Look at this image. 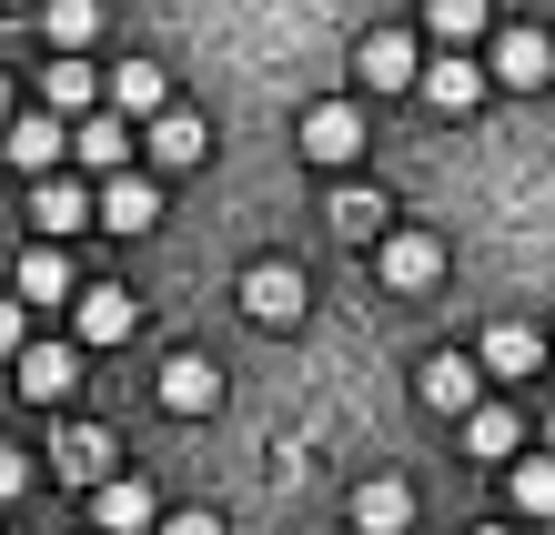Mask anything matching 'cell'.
Here are the masks:
<instances>
[{
	"label": "cell",
	"mask_w": 555,
	"mask_h": 535,
	"mask_svg": "<svg viewBox=\"0 0 555 535\" xmlns=\"http://www.w3.org/2000/svg\"><path fill=\"white\" fill-rule=\"evenodd\" d=\"M475 535H505V525H475Z\"/></svg>",
	"instance_id": "cell-32"
},
{
	"label": "cell",
	"mask_w": 555,
	"mask_h": 535,
	"mask_svg": "<svg viewBox=\"0 0 555 535\" xmlns=\"http://www.w3.org/2000/svg\"><path fill=\"white\" fill-rule=\"evenodd\" d=\"M72 162H91V173H132V122H121V112H81L72 122Z\"/></svg>",
	"instance_id": "cell-18"
},
{
	"label": "cell",
	"mask_w": 555,
	"mask_h": 535,
	"mask_svg": "<svg viewBox=\"0 0 555 535\" xmlns=\"http://www.w3.org/2000/svg\"><path fill=\"white\" fill-rule=\"evenodd\" d=\"M11 374H21V405H72L81 394V344H21Z\"/></svg>",
	"instance_id": "cell-5"
},
{
	"label": "cell",
	"mask_w": 555,
	"mask_h": 535,
	"mask_svg": "<svg viewBox=\"0 0 555 535\" xmlns=\"http://www.w3.org/2000/svg\"><path fill=\"white\" fill-rule=\"evenodd\" d=\"M41 112H61V122L102 112V72H91L81 51H51V61H41Z\"/></svg>",
	"instance_id": "cell-15"
},
{
	"label": "cell",
	"mask_w": 555,
	"mask_h": 535,
	"mask_svg": "<svg viewBox=\"0 0 555 535\" xmlns=\"http://www.w3.org/2000/svg\"><path fill=\"white\" fill-rule=\"evenodd\" d=\"M30 344V304H21V293H0V354H21Z\"/></svg>",
	"instance_id": "cell-28"
},
{
	"label": "cell",
	"mask_w": 555,
	"mask_h": 535,
	"mask_svg": "<svg viewBox=\"0 0 555 535\" xmlns=\"http://www.w3.org/2000/svg\"><path fill=\"white\" fill-rule=\"evenodd\" d=\"M293 152H304L313 173H344V162L364 152V112L353 102H313L304 122H293Z\"/></svg>",
	"instance_id": "cell-2"
},
{
	"label": "cell",
	"mask_w": 555,
	"mask_h": 535,
	"mask_svg": "<svg viewBox=\"0 0 555 535\" xmlns=\"http://www.w3.org/2000/svg\"><path fill=\"white\" fill-rule=\"evenodd\" d=\"M152 535H222V515H212V506H182V515H162Z\"/></svg>",
	"instance_id": "cell-30"
},
{
	"label": "cell",
	"mask_w": 555,
	"mask_h": 535,
	"mask_svg": "<svg viewBox=\"0 0 555 535\" xmlns=\"http://www.w3.org/2000/svg\"><path fill=\"white\" fill-rule=\"evenodd\" d=\"M142 152H152V173H192V162H212V122L172 102V112L142 122Z\"/></svg>",
	"instance_id": "cell-7"
},
{
	"label": "cell",
	"mask_w": 555,
	"mask_h": 535,
	"mask_svg": "<svg viewBox=\"0 0 555 535\" xmlns=\"http://www.w3.org/2000/svg\"><path fill=\"white\" fill-rule=\"evenodd\" d=\"M374 273L395 283V293H424V283L444 273V243H435V232H374Z\"/></svg>",
	"instance_id": "cell-12"
},
{
	"label": "cell",
	"mask_w": 555,
	"mask_h": 535,
	"mask_svg": "<svg viewBox=\"0 0 555 535\" xmlns=\"http://www.w3.org/2000/svg\"><path fill=\"white\" fill-rule=\"evenodd\" d=\"M91 222H102V232H152V222H162V182H152V173H102Z\"/></svg>",
	"instance_id": "cell-9"
},
{
	"label": "cell",
	"mask_w": 555,
	"mask_h": 535,
	"mask_svg": "<svg viewBox=\"0 0 555 535\" xmlns=\"http://www.w3.org/2000/svg\"><path fill=\"white\" fill-rule=\"evenodd\" d=\"M21 495H30V455L0 445V506H21Z\"/></svg>",
	"instance_id": "cell-29"
},
{
	"label": "cell",
	"mask_w": 555,
	"mask_h": 535,
	"mask_svg": "<svg viewBox=\"0 0 555 535\" xmlns=\"http://www.w3.org/2000/svg\"><path fill=\"white\" fill-rule=\"evenodd\" d=\"M414 405H424V415H444V424H465V415L485 405V364H475V354H424Z\"/></svg>",
	"instance_id": "cell-1"
},
{
	"label": "cell",
	"mask_w": 555,
	"mask_h": 535,
	"mask_svg": "<svg viewBox=\"0 0 555 535\" xmlns=\"http://www.w3.org/2000/svg\"><path fill=\"white\" fill-rule=\"evenodd\" d=\"M0 122H11V81H0Z\"/></svg>",
	"instance_id": "cell-31"
},
{
	"label": "cell",
	"mask_w": 555,
	"mask_h": 535,
	"mask_svg": "<svg viewBox=\"0 0 555 535\" xmlns=\"http://www.w3.org/2000/svg\"><path fill=\"white\" fill-rule=\"evenodd\" d=\"M505 495H515V515H555V464H545V455H526V464L505 475Z\"/></svg>",
	"instance_id": "cell-27"
},
{
	"label": "cell",
	"mask_w": 555,
	"mask_h": 535,
	"mask_svg": "<svg viewBox=\"0 0 555 535\" xmlns=\"http://www.w3.org/2000/svg\"><path fill=\"white\" fill-rule=\"evenodd\" d=\"M485 374H495V384H515V374H535V364H545V333L535 323H495V333H485Z\"/></svg>",
	"instance_id": "cell-21"
},
{
	"label": "cell",
	"mask_w": 555,
	"mask_h": 535,
	"mask_svg": "<svg viewBox=\"0 0 555 535\" xmlns=\"http://www.w3.org/2000/svg\"><path fill=\"white\" fill-rule=\"evenodd\" d=\"M465 455H485V464H515V455H526L515 405H475V415H465Z\"/></svg>",
	"instance_id": "cell-22"
},
{
	"label": "cell",
	"mask_w": 555,
	"mask_h": 535,
	"mask_svg": "<svg viewBox=\"0 0 555 535\" xmlns=\"http://www.w3.org/2000/svg\"><path fill=\"white\" fill-rule=\"evenodd\" d=\"M414 91H424L435 112H475L495 81H485V61H475V51H444V61H424V72H414Z\"/></svg>",
	"instance_id": "cell-14"
},
{
	"label": "cell",
	"mask_w": 555,
	"mask_h": 535,
	"mask_svg": "<svg viewBox=\"0 0 555 535\" xmlns=\"http://www.w3.org/2000/svg\"><path fill=\"white\" fill-rule=\"evenodd\" d=\"M424 30H435L444 51H475L485 30H495V11H485V0H424Z\"/></svg>",
	"instance_id": "cell-24"
},
{
	"label": "cell",
	"mask_w": 555,
	"mask_h": 535,
	"mask_svg": "<svg viewBox=\"0 0 555 535\" xmlns=\"http://www.w3.org/2000/svg\"><path fill=\"white\" fill-rule=\"evenodd\" d=\"M485 81L545 91V81H555V41H545V30H485Z\"/></svg>",
	"instance_id": "cell-3"
},
{
	"label": "cell",
	"mask_w": 555,
	"mask_h": 535,
	"mask_svg": "<svg viewBox=\"0 0 555 535\" xmlns=\"http://www.w3.org/2000/svg\"><path fill=\"white\" fill-rule=\"evenodd\" d=\"M91 30H102V0H41V41L51 51H81Z\"/></svg>",
	"instance_id": "cell-25"
},
{
	"label": "cell",
	"mask_w": 555,
	"mask_h": 535,
	"mask_svg": "<svg viewBox=\"0 0 555 535\" xmlns=\"http://www.w3.org/2000/svg\"><path fill=\"white\" fill-rule=\"evenodd\" d=\"M51 464H61V485H102V475H112V434H102V424H72V434L51 445Z\"/></svg>",
	"instance_id": "cell-23"
},
{
	"label": "cell",
	"mask_w": 555,
	"mask_h": 535,
	"mask_svg": "<svg viewBox=\"0 0 555 535\" xmlns=\"http://www.w3.org/2000/svg\"><path fill=\"white\" fill-rule=\"evenodd\" d=\"M102 112H121V122L172 112V72H162V61H112L102 72Z\"/></svg>",
	"instance_id": "cell-10"
},
{
	"label": "cell",
	"mask_w": 555,
	"mask_h": 535,
	"mask_svg": "<svg viewBox=\"0 0 555 535\" xmlns=\"http://www.w3.org/2000/svg\"><path fill=\"white\" fill-rule=\"evenodd\" d=\"M414 72H424L414 30H364V41H353V81L364 91H414Z\"/></svg>",
	"instance_id": "cell-6"
},
{
	"label": "cell",
	"mask_w": 555,
	"mask_h": 535,
	"mask_svg": "<svg viewBox=\"0 0 555 535\" xmlns=\"http://www.w3.org/2000/svg\"><path fill=\"white\" fill-rule=\"evenodd\" d=\"M91 525H102V535H152L162 506H152L142 475H102V485H91Z\"/></svg>",
	"instance_id": "cell-13"
},
{
	"label": "cell",
	"mask_w": 555,
	"mask_h": 535,
	"mask_svg": "<svg viewBox=\"0 0 555 535\" xmlns=\"http://www.w3.org/2000/svg\"><path fill=\"white\" fill-rule=\"evenodd\" d=\"M72 293H81V273H72L61 243H30L21 253V304H72Z\"/></svg>",
	"instance_id": "cell-20"
},
{
	"label": "cell",
	"mask_w": 555,
	"mask_h": 535,
	"mask_svg": "<svg viewBox=\"0 0 555 535\" xmlns=\"http://www.w3.org/2000/svg\"><path fill=\"white\" fill-rule=\"evenodd\" d=\"M0 152H11L21 173H61V152H72V122H61V112H11V122H0Z\"/></svg>",
	"instance_id": "cell-11"
},
{
	"label": "cell",
	"mask_w": 555,
	"mask_h": 535,
	"mask_svg": "<svg viewBox=\"0 0 555 535\" xmlns=\"http://www.w3.org/2000/svg\"><path fill=\"white\" fill-rule=\"evenodd\" d=\"M30 222H41V243H61V232L91 222V192L72 173H30Z\"/></svg>",
	"instance_id": "cell-16"
},
{
	"label": "cell",
	"mask_w": 555,
	"mask_h": 535,
	"mask_svg": "<svg viewBox=\"0 0 555 535\" xmlns=\"http://www.w3.org/2000/svg\"><path fill=\"white\" fill-rule=\"evenodd\" d=\"M304 304H313V293H304L293 263H253V273H243V314L263 323V333H293V323H304Z\"/></svg>",
	"instance_id": "cell-8"
},
{
	"label": "cell",
	"mask_w": 555,
	"mask_h": 535,
	"mask_svg": "<svg viewBox=\"0 0 555 535\" xmlns=\"http://www.w3.org/2000/svg\"><path fill=\"white\" fill-rule=\"evenodd\" d=\"M384 222H395V213H384V192H334V232H344V243H374Z\"/></svg>",
	"instance_id": "cell-26"
},
{
	"label": "cell",
	"mask_w": 555,
	"mask_h": 535,
	"mask_svg": "<svg viewBox=\"0 0 555 535\" xmlns=\"http://www.w3.org/2000/svg\"><path fill=\"white\" fill-rule=\"evenodd\" d=\"M414 525V485L404 475H364L353 485V535H404Z\"/></svg>",
	"instance_id": "cell-17"
},
{
	"label": "cell",
	"mask_w": 555,
	"mask_h": 535,
	"mask_svg": "<svg viewBox=\"0 0 555 535\" xmlns=\"http://www.w3.org/2000/svg\"><path fill=\"white\" fill-rule=\"evenodd\" d=\"M212 405H222V374H212L203 354H172V364H162V415H212Z\"/></svg>",
	"instance_id": "cell-19"
},
{
	"label": "cell",
	"mask_w": 555,
	"mask_h": 535,
	"mask_svg": "<svg viewBox=\"0 0 555 535\" xmlns=\"http://www.w3.org/2000/svg\"><path fill=\"white\" fill-rule=\"evenodd\" d=\"M132 323H142V304H132L121 283H81V293H72V344H81V354L132 344Z\"/></svg>",
	"instance_id": "cell-4"
}]
</instances>
